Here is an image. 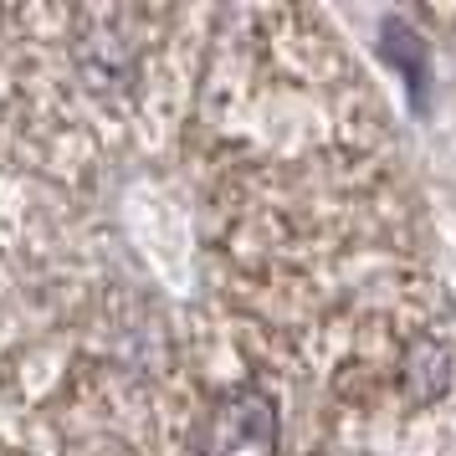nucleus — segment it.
I'll use <instances>...</instances> for the list:
<instances>
[{
  "label": "nucleus",
  "instance_id": "nucleus-1",
  "mask_svg": "<svg viewBox=\"0 0 456 456\" xmlns=\"http://www.w3.org/2000/svg\"><path fill=\"white\" fill-rule=\"evenodd\" d=\"M277 452V405L267 390L241 385L216 400L206 426V456H272Z\"/></svg>",
  "mask_w": 456,
  "mask_h": 456
},
{
  "label": "nucleus",
  "instance_id": "nucleus-2",
  "mask_svg": "<svg viewBox=\"0 0 456 456\" xmlns=\"http://www.w3.org/2000/svg\"><path fill=\"white\" fill-rule=\"evenodd\" d=\"M77 67H83L93 93H118L134 77V42L124 31H93L77 52Z\"/></svg>",
  "mask_w": 456,
  "mask_h": 456
},
{
  "label": "nucleus",
  "instance_id": "nucleus-3",
  "mask_svg": "<svg viewBox=\"0 0 456 456\" xmlns=\"http://www.w3.org/2000/svg\"><path fill=\"white\" fill-rule=\"evenodd\" d=\"M446 349L436 344V338H415L411 349H405V390L411 400H436V395L446 390Z\"/></svg>",
  "mask_w": 456,
  "mask_h": 456
}]
</instances>
